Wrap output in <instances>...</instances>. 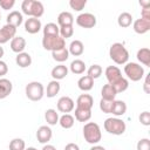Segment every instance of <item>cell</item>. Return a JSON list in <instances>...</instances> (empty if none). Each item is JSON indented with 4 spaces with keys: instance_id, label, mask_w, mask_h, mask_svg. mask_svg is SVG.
Masks as SVG:
<instances>
[{
    "instance_id": "obj_31",
    "label": "cell",
    "mask_w": 150,
    "mask_h": 150,
    "mask_svg": "<svg viewBox=\"0 0 150 150\" xmlns=\"http://www.w3.org/2000/svg\"><path fill=\"white\" fill-rule=\"evenodd\" d=\"M91 118V110L76 108L75 109V120L79 122H88Z\"/></svg>"
},
{
    "instance_id": "obj_22",
    "label": "cell",
    "mask_w": 150,
    "mask_h": 150,
    "mask_svg": "<svg viewBox=\"0 0 150 150\" xmlns=\"http://www.w3.org/2000/svg\"><path fill=\"white\" fill-rule=\"evenodd\" d=\"M77 87L79 89H81L82 91H89L93 89L94 87V80L88 76V75H84V76H81L77 81Z\"/></svg>"
},
{
    "instance_id": "obj_25",
    "label": "cell",
    "mask_w": 150,
    "mask_h": 150,
    "mask_svg": "<svg viewBox=\"0 0 150 150\" xmlns=\"http://www.w3.org/2000/svg\"><path fill=\"white\" fill-rule=\"evenodd\" d=\"M132 22H134V18H132V15H131L129 12H122V13L118 15L117 23H118V26L122 27V28L130 27Z\"/></svg>"
},
{
    "instance_id": "obj_8",
    "label": "cell",
    "mask_w": 150,
    "mask_h": 150,
    "mask_svg": "<svg viewBox=\"0 0 150 150\" xmlns=\"http://www.w3.org/2000/svg\"><path fill=\"white\" fill-rule=\"evenodd\" d=\"M76 23L82 28H93L96 26V16L91 13H81L76 18Z\"/></svg>"
},
{
    "instance_id": "obj_20",
    "label": "cell",
    "mask_w": 150,
    "mask_h": 150,
    "mask_svg": "<svg viewBox=\"0 0 150 150\" xmlns=\"http://www.w3.org/2000/svg\"><path fill=\"white\" fill-rule=\"evenodd\" d=\"M125 112H127V103L121 100H115L112 103L110 114H112L115 117H120V116H123Z\"/></svg>"
},
{
    "instance_id": "obj_10",
    "label": "cell",
    "mask_w": 150,
    "mask_h": 150,
    "mask_svg": "<svg viewBox=\"0 0 150 150\" xmlns=\"http://www.w3.org/2000/svg\"><path fill=\"white\" fill-rule=\"evenodd\" d=\"M16 34V28L6 23L5 26H2V28H0V45H4L6 42H8L9 40H12Z\"/></svg>"
},
{
    "instance_id": "obj_29",
    "label": "cell",
    "mask_w": 150,
    "mask_h": 150,
    "mask_svg": "<svg viewBox=\"0 0 150 150\" xmlns=\"http://www.w3.org/2000/svg\"><path fill=\"white\" fill-rule=\"evenodd\" d=\"M60 89H61L60 82L56 81V80H52V81L48 83V86H47V90H46V95H47V97H49V98L55 97V96L59 94Z\"/></svg>"
},
{
    "instance_id": "obj_18",
    "label": "cell",
    "mask_w": 150,
    "mask_h": 150,
    "mask_svg": "<svg viewBox=\"0 0 150 150\" xmlns=\"http://www.w3.org/2000/svg\"><path fill=\"white\" fill-rule=\"evenodd\" d=\"M50 75H52L53 80L60 81V80L64 79V77L68 75V68H67V66H64V64H62V63H61V64H57V66H55V67L52 69Z\"/></svg>"
},
{
    "instance_id": "obj_13",
    "label": "cell",
    "mask_w": 150,
    "mask_h": 150,
    "mask_svg": "<svg viewBox=\"0 0 150 150\" xmlns=\"http://www.w3.org/2000/svg\"><path fill=\"white\" fill-rule=\"evenodd\" d=\"M42 28V25H41V21L40 19H36V18H28L26 21H25V30L29 34H36L41 30Z\"/></svg>"
},
{
    "instance_id": "obj_26",
    "label": "cell",
    "mask_w": 150,
    "mask_h": 150,
    "mask_svg": "<svg viewBox=\"0 0 150 150\" xmlns=\"http://www.w3.org/2000/svg\"><path fill=\"white\" fill-rule=\"evenodd\" d=\"M136 56H137V60L142 64H144L146 67H150V49L149 48L144 47V48L138 49Z\"/></svg>"
},
{
    "instance_id": "obj_7",
    "label": "cell",
    "mask_w": 150,
    "mask_h": 150,
    "mask_svg": "<svg viewBox=\"0 0 150 150\" xmlns=\"http://www.w3.org/2000/svg\"><path fill=\"white\" fill-rule=\"evenodd\" d=\"M42 47L46 50H57L66 47V40L62 39L60 35H48L42 38Z\"/></svg>"
},
{
    "instance_id": "obj_15",
    "label": "cell",
    "mask_w": 150,
    "mask_h": 150,
    "mask_svg": "<svg viewBox=\"0 0 150 150\" xmlns=\"http://www.w3.org/2000/svg\"><path fill=\"white\" fill-rule=\"evenodd\" d=\"M132 28L137 34H145L146 32L150 30V20L139 18L132 22Z\"/></svg>"
},
{
    "instance_id": "obj_33",
    "label": "cell",
    "mask_w": 150,
    "mask_h": 150,
    "mask_svg": "<svg viewBox=\"0 0 150 150\" xmlns=\"http://www.w3.org/2000/svg\"><path fill=\"white\" fill-rule=\"evenodd\" d=\"M59 114L55 109H47L45 112V120L49 125H55L59 123Z\"/></svg>"
},
{
    "instance_id": "obj_6",
    "label": "cell",
    "mask_w": 150,
    "mask_h": 150,
    "mask_svg": "<svg viewBox=\"0 0 150 150\" xmlns=\"http://www.w3.org/2000/svg\"><path fill=\"white\" fill-rule=\"evenodd\" d=\"M124 74L129 80L137 82L144 77V68L136 62H127L124 66Z\"/></svg>"
},
{
    "instance_id": "obj_12",
    "label": "cell",
    "mask_w": 150,
    "mask_h": 150,
    "mask_svg": "<svg viewBox=\"0 0 150 150\" xmlns=\"http://www.w3.org/2000/svg\"><path fill=\"white\" fill-rule=\"evenodd\" d=\"M104 75H105V79L108 81L109 84H114L115 82H117L121 77H122V73L118 67L116 66H109L105 68V71H104Z\"/></svg>"
},
{
    "instance_id": "obj_47",
    "label": "cell",
    "mask_w": 150,
    "mask_h": 150,
    "mask_svg": "<svg viewBox=\"0 0 150 150\" xmlns=\"http://www.w3.org/2000/svg\"><path fill=\"white\" fill-rule=\"evenodd\" d=\"M64 150H80V146L75 143H68L64 146Z\"/></svg>"
},
{
    "instance_id": "obj_2",
    "label": "cell",
    "mask_w": 150,
    "mask_h": 150,
    "mask_svg": "<svg viewBox=\"0 0 150 150\" xmlns=\"http://www.w3.org/2000/svg\"><path fill=\"white\" fill-rule=\"evenodd\" d=\"M109 56L116 64H125L129 60V52L123 43L115 42L109 48Z\"/></svg>"
},
{
    "instance_id": "obj_52",
    "label": "cell",
    "mask_w": 150,
    "mask_h": 150,
    "mask_svg": "<svg viewBox=\"0 0 150 150\" xmlns=\"http://www.w3.org/2000/svg\"><path fill=\"white\" fill-rule=\"evenodd\" d=\"M25 150H38L36 148H34V146H29V148H26Z\"/></svg>"
},
{
    "instance_id": "obj_23",
    "label": "cell",
    "mask_w": 150,
    "mask_h": 150,
    "mask_svg": "<svg viewBox=\"0 0 150 150\" xmlns=\"http://www.w3.org/2000/svg\"><path fill=\"white\" fill-rule=\"evenodd\" d=\"M15 62L20 68H27L32 64V56L26 52L19 53L15 57Z\"/></svg>"
},
{
    "instance_id": "obj_5",
    "label": "cell",
    "mask_w": 150,
    "mask_h": 150,
    "mask_svg": "<svg viewBox=\"0 0 150 150\" xmlns=\"http://www.w3.org/2000/svg\"><path fill=\"white\" fill-rule=\"evenodd\" d=\"M25 93H26V96L28 100L33 101V102H38L40 101L43 95H45V88L42 86L41 82H38V81H32L29 82L26 88H25Z\"/></svg>"
},
{
    "instance_id": "obj_27",
    "label": "cell",
    "mask_w": 150,
    "mask_h": 150,
    "mask_svg": "<svg viewBox=\"0 0 150 150\" xmlns=\"http://www.w3.org/2000/svg\"><path fill=\"white\" fill-rule=\"evenodd\" d=\"M69 68H70V71H71L73 74H76V75L83 74V73L86 71V69H87L84 61H82V60H80V59H76V60L71 61Z\"/></svg>"
},
{
    "instance_id": "obj_16",
    "label": "cell",
    "mask_w": 150,
    "mask_h": 150,
    "mask_svg": "<svg viewBox=\"0 0 150 150\" xmlns=\"http://www.w3.org/2000/svg\"><path fill=\"white\" fill-rule=\"evenodd\" d=\"M13 90V84L8 79L0 77V100L6 98Z\"/></svg>"
},
{
    "instance_id": "obj_14",
    "label": "cell",
    "mask_w": 150,
    "mask_h": 150,
    "mask_svg": "<svg viewBox=\"0 0 150 150\" xmlns=\"http://www.w3.org/2000/svg\"><path fill=\"white\" fill-rule=\"evenodd\" d=\"M94 105V98L89 94H81L76 100V108L91 110Z\"/></svg>"
},
{
    "instance_id": "obj_53",
    "label": "cell",
    "mask_w": 150,
    "mask_h": 150,
    "mask_svg": "<svg viewBox=\"0 0 150 150\" xmlns=\"http://www.w3.org/2000/svg\"><path fill=\"white\" fill-rule=\"evenodd\" d=\"M0 20H1V13H0Z\"/></svg>"
},
{
    "instance_id": "obj_41",
    "label": "cell",
    "mask_w": 150,
    "mask_h": 150,
    "mask_svg": "<svg viewBox=\"0 0 150 150\" xmlns=\"http://www.w3.org/2000/svg\"><path fill=\"white\" fill-rule=\"evenodd\" d=\"M137 150H150V139L141 138L137 142Z\"/></svg>"
},
{
    "instance_id": "obj_3",
    "label": "cell",
    "mask_w": 150,
    "mask_h": 150,
    "mask_svg": "<svg viewBox=\"0 0 150 150\" xmlns=\"http://www.w3.org/2000/svg\"><path fill=\"white\" fill-rule=\"evenodd\" d=\"M83 137L87 143L93 144V145L97 144L102 138V132H101L100 125L95 122L86 123L83 127Z\"/></svg>"
},
{
    "instance_id": "obj_40",
    "label": "cell",
    "mask_w": 150,
    "mask_h": 150,
    "mask_svg": "<svg viewBox=\"0 0 150 150\" xmlns=\"http://www.w3.org/2000/svg\"><path fill=\"white\" fill-rule=\"evenodd\" d=\"M60 36L62 39H68V38H71L73 34H74V28L73 26H63V27H60Z\"/></svg>"
},
{
    "instance_id": "obj_39",
    "label": "cell",
    "mask_w": 150,
    "mask_h": 150,
    "mask_svg": "<svg viewBox=\"0 0 150 150\" xmlns=\"http://www.w3.org/2000/svg\"><path fill=\"white\" fill-rule=\"evenodd\" d=\"M87 5V0H70L69 1V6L71 7V9L76 11V12H81Z\"/></svg>"
},
{
    "instance_id": "obj_32",
    "label": "cell",
    "mask_w": 150,
    "mask_h": 150,
    "mask_svg": "<svg viewBox=\"0 0 150 150\" xmlns=\"http://www.w3.org/2000/svg\"><path fill=\"white\" fill-rule=\"evenodd\" d=\"M75 123V118L73 115L70 114H63L60 118H59V124L63 128V129H70Z\"/></svg>"
},
{
    "instance_id": "obj_49",
    "label": "cell",
    "mask_w": 150,
    "mask_h": 150,
    "mask_svg": "<svg viewBox=\"0 0 150 150\" xmlns=\"http://www.w3.org/2000/svg\"><path fill=\"white\" fill-rule=\"evenodd\" d=\"M139 5L143 7V8H145V7H150V1L148 0V1H139Z\"/></svg>"
},
{
    "instance_id": "obj_35",
    "label": "cell",
    "mask_w": 150,
    "mask_h": 150,
    "mask_svg": "<svg viewBox=\"0 0 150 150\" xmlns=\"http://www.w3.org/2000/svg\"><path fill=\"white\" fill-rule=\"evenodd\" d=\"M112 87H114V89L116 90V93L118 94V93H123V91H125L127 89H128V87H129V81L125 79V77H121L117 82H115L114 84H111Z\"/></svg>"
},
{
    "instance_id": "obj_45",
    "label": "cell",
    "mask_w": 150,
    "mask_h": 150,
    "mask_svg": "<svg viewBox=\"0 0 150 150\" xmlns=\"http://www.w3.org/2000/svg\"><path fill=\"white\" fill-rule=\"evenodd\" d=\"M141 18H142V19H145V20H150V7L142 8Z\"/></svg>"
},
{
    "instance_id": "obj_34",
    "label": "cell",
    "mask_w": 150,
    "mask_h": 150,
    "mask_svg": "<svg viewBox=\"0 0 150 150\" xmlns=\"http://www.w3.org/2000/svg\"><path fill=\"white\" fill-rule=\"evenodd\" d=\"M43 29V36H48V35H60V27L54 23V22H48L47 25H45Z\"/></svg>"
},
{
    "instance_id": "obj_9",
    "label": "cell",
    "mask_w": 150,
    "mask_h": 150,
    "mask_svg": "<svg viewBox=\"0 0 150 150\" xmlns=\"http://www.w3.org/2000/svg\"><path fill=\"white\" fill-rule=\"evenodd\" d=\"M75 108V103L71 97L69 96H62L57 101V110L63 114H69Z\"/></svg>"
},
{
    "instance_id": "obj_28",
    "label": "cell",
    "mask_w": 150,
    "mask_h": 150,
    "mask_svg": "<svg viewBox=\"0 0 150 150\" xmlns=\"http://www.w3.org/2000/svg\"><path fill=\"white\" fill-rule=\"evenodd\" d=\"M116 95H117L116 90H115L114 87H112L111 84H109V83L104 84V86L102 87V89H101V96H102L103 100H110V101H112V100H115Z\"/></svg>"
},
{
    "instance_id": "obj_1",
    "label": "cell",
    "mask_w": 150,
    "mask_h": 150,
    "mask_svg": "<svg viewBox=\"0 0 150 150\" xmlns=\"http://www.w3.org/2000/svg\"><path fill=\"white\" fill-rule=\"evenodd\" d=\"M22 13L29 18H41L45 13V7L41 1L38 0H23L21 4Z\"/></svg>"
},
{
    "instance_id": "obj_21",
    "label": "cell",
    "mask_w": 150,
    "mask_h": 150,
    "mask_svg": "<svg viewBox=\"0 0 150 150\" xmlns=\"http://www.w3.org/2000/svg\"><path fill=\"white\" fill-rule=\"evenodd\" d=\"M74 23V16L70 12H61L57 16V26L63 27V26H73Z\"/></svg>"
},
{
    "instance_id": "obj_43",
    "label": "cell",
    "mask_w": 150,
    "mask_h": 150,
    "mask_svg": "<svg viewBox=\"0 0 150 150\" xmlns=\"http://www.w3.org/2000/svg\"><path fill=\"white\" fill-rule=\"evenodd\" d=\"M14 5H15V0H0V7L5 11L12 9Z\"/></svg>"
},
{
    "instance_id": "obj_19",
    "label": "cell",
    "mask_w": 150,
    "mask_h": 150,
    "mask_svg": "<svg viewBox=\"0 0 150 150\" xmlns=\"http://www.w3.org/2000/svg\"><path fill=\"white\" fill-rule=\"evenodd\" d=\"M6 20H7V23H8V25H11V26L18 28V27L22 23L23 16H22V13H20L19 11H12V12L7 15V19H6Z\"/></svg>"
},
{
    "instance_id": "obj_4",
    "label": "cell",
    "mask_w": 150,
    "mask_h": 150,
    "mask_svg": "<svg viewBox=\"0 0 150 150\" xmlns=\"http://www.w3.org/2000/svg\"><path fill=\"white\" fill-rule=\"evenodd\" d=\"M103 127H104V130L111 135H116V136H120V135H123L125 129H127V124L123 120L118 118V117H109L104 121L103 123Z\"/></svg>"
},
{
    "instance_id": "obj_44",
    "label": "cell",
    "mask_w": 150,
    "mask_h": 150,
    "mask_svg": "<svg viewBox=\"0 0 150 150\" xmlns=\"http://www.w3.org/2000/svg\"><path fill=\"white\" fill-rule=\"evenodd\" d=\"M7 73H8V66H7V63L5 61L0 60V77L5 76Z\"/></svg>"
},
{
    "instance_id": "obj_50",
    "label": "cell",
    "mask_w": 150,
    "mask_h": 150,
    "mask_svg": "<svg viewBox=\"0 0 150 150\" xmlns=\"http://www.w3.org/2000/svg\"><path fill=\"white\" fill-rule=\"evenodd\" d=\"M90 150H105V148H104V146H101V145L95 144V145H93V146L90 148Z\"/></svg>"
},
{
    "instance_id": "obj_42",
    "label": "cell",
    "mask_w": 150,
    "mask_h": 150,
    "mask_svg": "<svg viewBox=\"0 0 150 150\" xmlns=\"http://www.w3.org/2000/svg\"><path fill=\"white\" fill-rule=\"evenodd\" d=\"M138 120H139L141 124H143V125H145V127H149V125H150V112H149V111H143V112H141Z\"/></svg>"
},
{
    "instance_id": "obj_51",
    "label": "cell",
    "mask_w": 150,
    "mask_h": 150,
    "mask_svg": "<svg viewBox=\"0 0 150 150\" xmlns=\"http://www.w3.org/2000/svg\"><path fill=\"white\" fill-rule=\"evenodd\" d=\"M4 54H5V50H4V48L0 46V60H1V57L4 56Z\"/></svg>"
},
{
    "instance_id": "obj_17",
    "label": "cell",
    "mask_w": 150,
    "mask_h": 150,
    "mask_svg": "<svg viewBox=\"0 0 150 150\" xmlns=\"http://www.w3.org/2000/svg\"><path fill=\"white\" fill-rule=\"evenodd\" d=\"M26 48V40L25 38L22 36H14L12 40H11V49L19 54V53H22Z\"/></svg>"
},
{
    "instance_id": "obj_48",
    "label": "cell",
    "mask_w": 150,
    "mask_h": 150,
    "mask_svg": "<svg viewBox=\"0 0 150 150\" xmlns=\"http://www.w3.org/2000/svg\"><path fill=\"white\" fill-rule=\"evenodd\" d=\"M41 150H56V148L54 145H52V144H45Z\"/></svg>"
},
{
    "instance_id": "obj_24",
    "label": "cell",
    "mask_w": 150,
    "mask_h": 150,
    "mask_svg": "<svg viewBox=\"0 0 150 150\" xmlns=\"http://www.w3.org/2000/svg\"><path fill=\"white\" fill-rule=\"evenodd\" d=\"M68 52H69V54H71V55H74V56H80V55H82L83 52H84V46H83L82 41H80V40H74V41H71L70 45H69Z\"/></svg>"
},
{
    "instance_id": "obj_46",
    "label": "cell",
    "mask_w": 150,
    "mask_h": 150,
    "mask_svg": "<svg viewBox=\"0 0 150 150\" xmlns=\"http://www.w3.org/2000/svg\"><path fill=\"white\" fill-rule=\"evenodd\" d=\"M149 75L150 74H148L146 76H145V80H144V84H143V90L146 93V94H149L150 93V84H149Z\"/></svg>"
},
{
    "instance_id": "obj_38",
    "label": "cell",
    "mask_w": 150,
    "mask_h": 150,
    "mask_svg": "<svg viewBox=\"0 0 150 150\" xmlns=\"http://www.w3.org/2000/svg\"><path fill=\"white\" fill-rule=\"evenodd\" d=\"M114 101L115 100L110 101V100H103V98H101V101H100V109H101V111H103L104 114H110Z\"/></svg>"
},
{
    "instance_id": "obj_36",
    "label": "cell",
    "mask_w": 150,
    "mask_h": 150,
    "mask_svg": "<svg viewBox=\"0 0 150 150\" xmlns=\"http://www.w3.org/2000/svg\"><path fill=\"white\" fill-rule=\"evenodd\" d=\"M102 71L103 70H102V67L100 64H93L87 70V75L90 76L93 80H95V79H98L102 75Z\"/></svg>"
},
{
    "instance_id": "obj_11",
    "label": "cell",
    "mask_w": 150,
    "mask_h": 150,
    "mask_svg": "<svg viewBox=\"0 0 150 150\" xmlns=\"http://www.w3.org/2000/svg\"><path fill=\"white\" fill-rule=\"evenodd\" d=\"M53 137V131L48 125H41L36 131V139L41 144H47Z\"/></svg>"
},
{
    "instance_id": "obj_37",
    "label": "cell",
    "mask_w": 150,
    "mask_h": 150,
    "mask_svg": "<svg viewBox=\"0 0 150 150\" xmlns=\"http://www.w3.org/2000/svg\"><path fill=\"white\" fill-rule=\"evenodd\" d=\"M26 143L22 138H13L9 142V150H25Z\"/></svg>"
},
{
    "instance_id": "obj_30",
    "label": "cell",
    "mask_w": 150,
    "mask_h": 150,
    "mask_svg": "<svg viewBox=\"0 0 150 150\" xmlns=\"http://www.w3.org/2000/svg\"><path fill=\"white\" fill-rule=\"evenodd\" d=\"M52 56H53V59H54L55 61H57V62L62 63V62L67 61V60H68V57H69L68 48L63 47V48H61V49L54 50V52H52Z\"/></svg>"
}]
</instances>
